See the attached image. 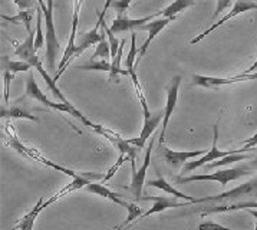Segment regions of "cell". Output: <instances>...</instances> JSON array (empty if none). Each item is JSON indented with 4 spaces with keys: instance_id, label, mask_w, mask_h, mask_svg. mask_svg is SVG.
I'll return each mask as SVG.
<instances>
[{
    "instance_id": "1",
    "label": "cell",
    "mask_w": 257,
    "mask_h": 230,
    "mask_svg": "<svg viewBox=\"0 0 257 230\" xmlns=\"http://www.w3.org/2000/svg\"><path fill=\"white\" fill-rule=\"evenodd\" d=\"M26 95L31 96V98L38 99L39 102H42L43 105H46V106H49V108H53V109L61 111V112H66V114L72 115L75 118H78L79 121H82L85 126L92 128L95 133L101 134V136H103L106 140H109V141H113L116 137L119 136L118 133H115L112 130H106L105 127L98 126V124L92 123L91 120H88V118H86L79 109H76V108L73 106V104H71V102H69V104H65V102H52L51 99L42 92V89L39 88L38 82H36L35 75H33L32 71L31 73L28 75V78H26Z\"/></svg>"
},
{
    "instance_id": "2",
    "label": "cell",
    "mask_w": 257,
    "mask_h": 230,
    "mask_svg": "<svg viewBox=\"0 0 257 230\" xmlns=\"http://www.w3.org/2000/svg\"><path fill=\"white\" fill-rule=\"evenodd\" d=\"M5 131L8 133V138H9V140H8V144H9L11 147H13V148H15L19 154H22L23 157L36 160V161H39V163L45 164V166H48V167L55 168V170H58V171H62V173H65V174L71 176L72 178L78 177V176L81 174V173H76V171H73V170H71V168H66V167H63V166H59V164L52 163V161H49L46 157H43L38 150L25 146L21 140L16 137V133H15V130L12 128V124L9 123V121H8V124L5 126Z\"/></svg>"
},
{
    "instance_id": "3",
    "label": "cell",
    "mask_w": 257,
    "mask_h": 230,
    "mask_svg": "<svg viewBox=\"0 0 257 230\" xmlns=\"http://www.w3.org/2000/svg\"><path fill=\"white\" fill-rule=\"evenodd\" d=\"M42 12H43V19L46 25V32H45V38H46V61H48V68L53 71L55 68V61L58 56L59 51V41L56 36V29H55V23H53V0H46L45 3H39Z\"/></svg>"
},
{
    "instance_id": "4",
    "label": "cell",
    "mask_w": 257,
    "mask_h": 230,
    "mask_svg": "<svg viewBox=\"0 0 257 230\" xmlns=\"http://www.w3.org/2000/svg\"><path fill=\"white\" fill-rule=\"evenodd\" d=\"M257 199V178L250 180L247 183L240 184L238 187L231 188L224 191L218 196H210L204 199H197L196 203H208V201H233V203H241V201H254Z\"/></svg>"
},
{
    "instance_id": "5",
    "label": "cell",
    "mask_w": 257,
    "mask_h": 230,
    "mask_svg": "<svg viewBox=\"0 0 257 230\" xmlns=\"http://www.w3.org/2000/svg\"><path fill=\"white\" fill-rule=\"evenodd\" d=\"M248 174H250V170H247V168H226V170H220L213 174H194V176H188V177H177L175 181L178 184H185L190 181H218L221 186H227L230 181L238 180V178L248 176Z\"/></svg>"
},
{
    "instance_id": "6",
    "label": "cell",
    "mask_w": 257,
    "mask_h": 230,
    "mask_svg": "<svg viewBox=\"0 0 257 230\" xmlns=\"http://www.w3.org/2000/svg\"><path fill=\"white\" fill-rule=\"evenodd\" d=\"M83 0H73V15H72V29H71V35H69V41H68V46L65 49L63 58L59 62L58 66V72L53 76L55 81H58L61 78L63 71L68 68V65L72 62L73 53H75V48H76V29H78V23H79V15H81V8H82Z\"/></svg>"
},
{
    "instance_id": "7",
    "label": "cell",
    "mask_w": 257,
    "mask_h": 230,
    "mask_svg": "<svg viewBox=\"0 0 257 230\" xmlns=\"http://www.w3.org/2000/svg\"><path fill=\"white\" fill-rule=\"evenodd\" d=\"M213 131H214V140H213V146L211 148L207 151L206 154L201 158H198L196 161H188L187 164L183 168V173H190V171H194L196 168L203 167L207 163H213L216 160H220V158H224L230 154H243L240 150H227V151H221L217 148V140H218V121H217L214 127H213Z\"/></svg>"
},
{
    "instance_id": "8",
    "label": "cell",
    "mask_w": 257,
    "mask_h": 230,
    "mask_svg": "<svg viewBox=\"0 0 257 230\" xmlns=\"http://www.w3.org/2000/svg\"><path fill=\"white\" fill-rule=\"evenodd\" d=\"M6 38H8V41L13 45V48H15V55H16L18 58H21V61L28 62L32 68H36V66L41 63V59H39V56L36 55V48H35L36 29H35V31L28 32L26 39L22 43L16 42L15 39H12L9 36H6Z\"/></svg>"
},
{
    "instance_id": "9",
    "label": "cell",
    "mask_w": 257,
    "mask_h": 230,
    "mask_svg": "<svg viewBox=\"0 0 257 230\" xmlns=\"http://www.w3.org/2000/svg\"><path fill=\"white\" fill-rule=\"evenodd\" d=\"M248 11H257V3H254L253 0H237L236 3H234V6H233V9L228 12L227 15H224L221 19L216 23H213L207 31H204L201 35H198L196 36L194 39H191V45H194V43H198L200 41H203L204 38H206L207 35H210L211 32H214L216 29H218L220 26H223L224 23H227L228 21H231V19H234L236 16L238 15H241V13H244V12Z\"/></svg>"
},
{
    "instance_id": "10",
    "label": "cell",
    "mask_w": 257,
    "mask_h": 230,
    "mask_svg": "<svg viewBox=\"0 0 257 230\" xmlns=\"http://www.w3.org/2000/svg\"><path fill=\"white\" fill-rule=\"evenodd\" d=\"M183 78L180 75L173 76L170 85L167 86V102L164 108V120H163V126H161V134H160V143L163 144L165 140V131L168 127V121L171 118V115L174 112L177 101H178V92H180V85H181Z\"/></svg>"
},
{
    "instance_id": "11",
    "label": "cell",
    "mask_w": 257,
    "mask_h": 230,
    "mask_svg": "<svg viewBox=\"0 0 257 230\" xmlns=\"http://www.w3.org/2000/svg\"><path fill=\"white\" fill-rule=\"evenodd\" d=\"M155 140L151 138L150 140V146L147 148V153H145V160L144 164L140 168L135 167V160H131V170H133V180H131V191L134 193V196L138 200H141L143 196V188L145 184V174H147V170L151 164V153H153V147H154Z\"/></svg>"
},
{
    "instance_id": "12",
    "label": "cell",
    "mask_w": 257,
    "mask_h": 230,
    "mask_svg": "<svg viewBox=\"0 0 257 230\" xmlns=\"http://www.w3.org/2000/svg\"><path fill=\"white\" fill-rule=\"evenodd\" d=\"M175 19H177V18H157V19L151 21L150 23H145V25H143V26H140V28H138V31L148 32V38H147V41L144 42V45H143V46L140 48V51H138V56H137L135 66L143 61V58H144L145 53H147V51H148L150 45H151L153 41L155 39V36H157L160 32L163 31L164 28H167L170 23H173Z\"/></svg>"
},
{
    "instance_id": "13",
    "label": "cell",
    "mask_w": 257,
    "mask_h": 230,
    "mask_svg": "<svg viewBox=\"0 0 257 230\" xmlns=\"http://www.w3.org/2000/svg\"><path fill=\"white\" fill-rule=\"evenodd\" d=\"M103 178L101 174H93V173H81L78 177L72 178V181L69 183V184H66L65 187L61 188L58 193H55L53 196H52L51 199H48L45 203H43V209L45 207H48L49 204L52 203H55V201H58L59 199H62L63 196H66V194H69V193H73V191H76V190H81V188H85L89 183H92V180H101Z\"/></svg>"
},
{
    "instance_id": "14",
    "label": "cell",
    "mask_w": 257,
    "mask_h": 230,
    "mask_svg": "<svg viewBox=\"0 0 257 230\" xmlns=\"http://www.w3.org/2000/svg\"><path fill=\"white\" fill-rule=\"evenodd\" d=\"M164 120V109H160V111H155V112H151L150 117L144 118V127H143V131L138 138H134V140H128L133 146H135L138 150H143L145 146V141L150 140V137L153 136L157 127L160 126V123H163Z\"/></svg>"
},
{
    "instance_id": "15",
    "label": "cell",
    "mask_w": 257,
    "mask_h": 230,
    "mask_svg": "<svg viewBox=\"0 0 257 230\" xmlns=\"http://www.w3.org/2000/svg\"><path fill=\"white\" fill-rule=\"evenodd\" d=\"M161 154L164 157L165 163L173 168H181L188 163V160L204 156V150L196 151H174L168 147H161Z\"/></svg>"
},
{
    "instance_id": "16",
    "label": "cell",
    "mask_w": 257,
    "mask_h": 230,
    "mask_svg": "<svg viewBox=\"0 0 257 230\" xmlns=\"http://www.w3.org/2000/svg\"><path fill=\"white\" fill-rule=\"evenodd\" d=\"M158 16H161V12H157L154 15H151V16H145V18H141V19H128L126 15H123V16H116V19H113L112 25H111L109 29H111L112 33H123V32L128 31L134 32L135 29H138L140 26H143L145 23L157 19Z\"/></svg>"
},
{
    "instance_id": "17",
    "label": "cell",
    "mask_w": 257,
    "mask_h": 230,
    "mask_svg": "<svg viewBox=\"0 0 257 230\" xmlns=\"http://www.w3.org/2000/svg\"><path fill=\"white\" fill-rule=\"evenodd\" d=\"M85 191H88V193H93V194H98V196H101L103 199L109 200V201H112L115 204H118V206H122L125 209L128 210L131 207V204L133 203H128V201H125V200L121 197V194L119 193H115L112 191L111 188L105 187L102 183H89L86 187H85Z\"/></svg>"
},
{
    "instance_id": "18",
    "label": "cell",
    "mask_w": 257,
    "mask_h": 230,
    "mask_svg": "<svg viewBox=\"0 0 257 230\" xmlns=\"http://www.w3.org/2000/svg\"><path fill=\"white\" fill-rule=\"evenodd\" d=\"M243 79L240 76H233V78H217V76H206V75H193V85L196 86H203V88H213L218 89L221 86L237 84L241 82Z\"/></svg>"
},
{
    "instance_id": "19",
    "label": "cell",
    "mask_w": 257,
    "mask_h": 230,
    "mask_svg": "<svg viewBox=\"0 0 257 230\" xmlns=\"http://www.w3.org/2000/svg\"><path fill=\"white\" fill-rule=\"evenodd\" d=\"M141 200H151V201H154V206L150 210H147L145 213H143V216L140 219L150 217L151 214H155V213H163L167 209L184 207L185 206V203H177L175 200L170 199V197H165V196H145V197H141Z\"/></svg>"
},
{
    "instance_id": "20",
    "label": "cell",
    "mask_w": 257,
    "mask_h": 230,
    "mask_svg": "<svg viewBox=\"0 0 257 230\" xmlns=\"http://www.w3.org/2000/svg\"><path fill=\"white\" fill-rule=\"evenodd\" d=\"M257 209V201H241V203H228V204H220V206H211V207H201V214H213V213H227V211H236V210H250Z\"/></svg>"
},
{
    "instance_id": "21",
    "label": "cell",
    "mask_w": 257,
    "mask_h": 230,
    "mask_svg": "<svg viewBox=\"0 0 257 230\" xmlns=\"http://www.w3.org/2000/svg\"><path fill=\"white\" fill-rule=\"evenodd\" d=\"M145 186H148V187H155V188H160V190H163L165 193H168V194H171V196H174L177 199H183L185 201H188V203H196V200L194 197H191V196H187L184 193H181V191H178L177 188L173 187L167 180H165L161 174H160V177L157 178V180H150V181H147V184Z\"/></svg>"
},
{
    "instance_id": "22",
    "label": "cell",
    "mask_w": 257,
    "mask_h": 230,
    "mask_svg": "<svg viewBox=\"0 0 257 230\" xmlns=\"http://www.w3.org/2000/svg\"><path fill=\"white\" fill-rule=\"evenodd\" d=\"M138 48H137V35L133 32V36H131V48H130V52H128V56H126V61H125V69L128 71L131 79H133V84L138 85L140 81H138V75H137V71H135V62H137V56H138Z\"/></svg>"
},
{
    "instance_id": "23",
    "label": "cell",
    "mask_w": 257,
    "mask_h": 230,
    "mask_svg": "<svg viewBox=\"0 0 257 230\" xmlns=\"http://www.w3.org/2000/svg\"><path fill=\"white\" fill-rule=\"evenodd\" d=\"M42 210H43V201H42L41 199L33 207H32L31 211H28V213L18 221V224H16L12 230H33L36 217L39 216V213H41Z\"/></svg>"
},
{
    "instance_id": "24",
    "label": "cell",
    "mask_w": 257,
    "mask_h": 230,
    "mask_svg": "<svg viewBox=\"0 0 257 230\" xmlns=\"http://www.w3.org/2000/svg\"><path fill=\"white\" fill-rule=\"evenodd\" d=\"M38 11V8L35 9V11H32V9H28V11H21L18 15H15V16H6V15H2L0 18L3 19V21L9 22V23H13V25H19L22 23L25 28H26V31L31 32L33 31L31 28V23H32V18H33V15H35V12Z\"/></svg>"
},
{
    "instance_id": "25",
    "label": "cell",
    "mask_w": 257,
    "mask_h": 230,
    "mask_svg": "<svg viewBox=\"0 0 257 230\" xmlns=\"http://www.w3.org/2000/svg\"><path fill=\"white\" fill-rule=\"evenodd\" d=\"M196 0H174L170 6H167L165 9L161 11L163 18H177L178 13H181L190 6H194Z\"/></svg>"
},
{
    "instance_id": "26",
    "label": "cell",
    "mask_w": 257,
    "mask_h": 230,
    "mask_svg": "<svg viewBox=\"0 0 257 230\" xmlns=\"http://www.w3.org/2000/svg\"><path fill=\"white\" fill-rule=\"evenodd\" d=\"M32 66L25 61H12L9 59V56L3 55L2 56V72L3 71H9L12 73H19V72H29Z\"/></svg>"
},
{
    "instance_id": "27",
    "label": "cell",
    "mask_w": 257,
    "mask_h": 230,
    "mask_svg": "<svg viewBox=\"0 0 257 230\" xmlns=\"http://www.w3.org/2000/svg\"><path fill=\"white\" fill-rule=\"evenodd\" d=\"M123 45H125V39L121 41V46H119V51L116 53V56L112 58V62H111V72H109V82L111 81H118V76L119 75H130L126 69L121 68V58H122L123 53Z\"/></svg>"
},
{
    "instance_id": "28",
    "label": "cell",
    "mask_w": 257,
    "mask_h": 230,
    "mask_svg": "<svg viewBox=\"0 0 257 230\" xmlns=\"http://www.w3.org/2000/svg\"><path fill=\"white\" fill-rule=\"evenodd\" d=\"M36 69H38V72L41 73L42 78L45 79V82L48 84V86L51 88L52 94L55 95V96H58V98L61 99V102H65V104H69V101H68V98H66L65 95L62 94L61 89L58 88V85H56V81H55L53 78H51V76H49V73H48V72H46V71H45V69H43V66H42V63H39V65L36 66Z\"/></svg>"
},
{
    "instance_id": "29",
    "label": "cell",
    "mask_w": 257,
    "mask_h": 230,
    "mask_svg": "<svg viewBox=\"0 0 257 230\" xmlns=\"http://www.w3.org/2000/svg\"><path fill=\"white\" fill-rule=\"evenodd\" d=\"M2 117L3 118H19V120H31V121H38V117L32 115L26 109L19 108V106H11L9 109H6L5 106H2Z\"/></svg>"
},
{
    "instance_id": "30",
    "label": "cell",
    "mask_w": 257,
    "mask_h": 230,
    "mask_svg": "<svg viewBox=\"0 0 257 230\" xmlns=\"http://www.w3.org/2000/svg\"><path fill=\"white\" fill-rule=\"evenodd\" d=\"M76 69L82 71H99V72H111V63L106 59H99V61H91L88 63H83L76 66Z\"/></svg>"
},
{
    "instance_id": "31",
    "label": "cell",
    "mask_w": 257,
    "mask_h": 230,
    "mask_svg": "<svg viewBox=\"0 0 257 230\" xmlns=\"http://www.w3.org/2000/svg\"><path fill=\"white\" fill-rule=\"evenodd\" d=\"M106 38H108V36L105 35L102 39H101V42L96 45V49H95V52H93L91 61H96L98 58H101V59H108V58L111 56V46H109V42L106 41Z\"/></svg>"
},
{
    "instance_id": "32",
    "label": "cell",
    "mask_w": 257,
    "mask_h": 230,
    "mask_svg": "<svg viewBox=\"0 0 257 230\" xmlns=\"http://www.w3.org/2000/svg\"><path fill=\"white\" fill-rule=\"evenodd\" d=\"M247 158H248V156H244V154H230V156H227V157L220 158V161H217L216 160V161L210 163L207 167H223V166H226V164H233V163H236V161H244Z\"/></svg>"
},
{
    "instance_id": "33",
    "label": "cell",
    "mask_w": 257,
    "mask_h": 230,
    "mask_svg": "<svg viewBox=\"0 0 257 230\" xmlns=\"http://www.w3.org/2000/svg\"><path fill=\"white\" fill-rule=\"evenodd\" d=\"M15 73L9 71H3V95H5V104H9L11 101V82L15 79Z\"/></svg>"
},
{
    "instance_id": "34",
    "label": "cell",
    "mask_w": 257,
    "mask_h": 230,
    "mask_svg": "<svg viewBox=\"0 0 257 230\" xmlns=\"http://www.w3.org/2000/svg\"><path fill=\"white\" fill-rule=\"evenodd\" d=\"M126 160H130V157H128L126 154H121V156L118 157V160H116V163H115L112 167L108 170V173H106V174L103 176L102 181H101V183H102V184H103V183L109 181V180H111V178H112L113 176H115V173H116V171L119 170V167L122 166V164H123V163H125V161H126Z\"/></svg>"
},
{
    "instance_id": "35",
    "label": "cell",
    "mask_w": 257,
    "mask_h": 230,
    "mask_svg": "<svg viewBox=\"0 0 257 230\" xmlns=\"http://www.w3.org/2000/svg\"><path fill=\"white\" fill-rule=\"evenodd\" d=\"M131 3H133V0H112L111 8L115 9V12L118 13V16H123L126 13V11H128Z\"/></svg>"
},
{
    "instance_id": "36",
    "label": "cell",
    "mask_w": 257,
    "mask_h": 230,
    "mask_svg": "<svg viewBox=\"0 0 257 230\" xmlns=\"http://www.w3.org/2000/svg\"><path fill=\"white\" fill-rule=\"evenodd\" d=\"M15 5L19 8V11H28V9H36V2L35 0H13Z\"/></svg>"
},
{
    "instance_id": "37",
    "label": "cell",
    "mask_w": 257,
    "mask_h": 230,
    "mask_svg": "<svg viewBox=\"0 0 257 230\" xmlns=\"http://www.w3.org/2000/svg\"><path fill=\"white\" fill-rule=\"evenodd\" d=\"M197 230H231V229L224 227V226H221V224H218V223H214V221H204V223H201V224L198 226V229Z\"/></svg>"
},
{
    "instance_id": "38",
    "label": "cell",
    "mask_w": 257,
    "mask_h": 230,
    "mask_svg": "<svg viewBox=\"0 0 257 230\" xmlns=\"http://www.w3.org/2000/svg\"><path fill=\"white\" fill-rule=\"evenodd\" d=\"M230 5H231V0H217V8H216V13H214V19L218 18L223 12L226 11Z\"/></svg>"
},
{
    "instance_id": "39",
    "label": "cell",
    "mask_w": 257,
    "mask_h": 230,
    "mask_svg": "<svg viewBox=\"0 0 257 230\" xmlns=\"http://www.w3.org/2000/svg\"><path fill=\"white\" fill-rule=\"evenodd\" d=\"M256 146H257V134H254L251 138H248V140H247L244 147H243V148H240V151H241V153H246V151H248V150H253Z\"/></svg>"
},
{
    "instance_id": "40",
    "label": "cell",
    "mask_w": 257,
    "mask_h": 230,
    "mask_svg": "<svg viewBox=\"0 0 257 230\" xmlns=\"http://www.w3.org/2000/svg\"><path fill=\"white\" fill-rule=\"evenodd\" d=\"M243 81H253V79H257V73H247V75H244V73H240L238 75Z\"/></svg>"
},
{
    "instance_id": "41",
    "label": "cell",
    "mask_w": 257,
    "mask_h": 230,
    "mask_svg": "<svg viewBox=\"0 0 257 230\" xmlns=\"http://www.w3.org/2000/svg\"><path fill=\"white\" fill-rule=\"evenodd\" d=\"M256 69H257V61L254 63H253V65H251L250 68H248V71H246V72H243V73L246 75V73H250V72H251V71H256Z\"/></svg>"
},
{
    "instance_id": "42",
    "label": "cell",
    "mask_w": 257,
    "mask_h": 230,
    "mask_svg": "<svg viewBox=\"0 0 257 230\" xmlns=\"http://www.w3.org/2000/svg\"><path fill=\"white\" fill-rule=\"evenodd\" d=\"M247 211H248V213H250V214H251L253 217H256V219H257V210L250 209V210H247Z\"/></svg>"
},
{
    "instance_id": "43",
    "label": "cell",
    "mask_w": 257,
    "mask_h": 230,
    "mask_svg": "<svg viewBox=\"0 0 257 230\" xmlns=\"http://www.w3.org/2000/svg\"><path fill=\"white\" fill-rule=\"evenodd\" d=\"M128 229V226H125V224H122V226H119V227H116L115 230H126Z\"/></svg>"
},
{
    "instance_id": "44",
    "label": "cell",
    "mask_w": 257,
    "mask_h": 230,
    "mask_svg": "<svg viewBox=\"0 0 257 230\" xmlns=\"http://www.w3.org/2000/svg\"><path fill=\"white\" fill-rule=\"evenodd\" d=\"M256 230H257V224H256Z\"/></svg>"
}]
</instances>
